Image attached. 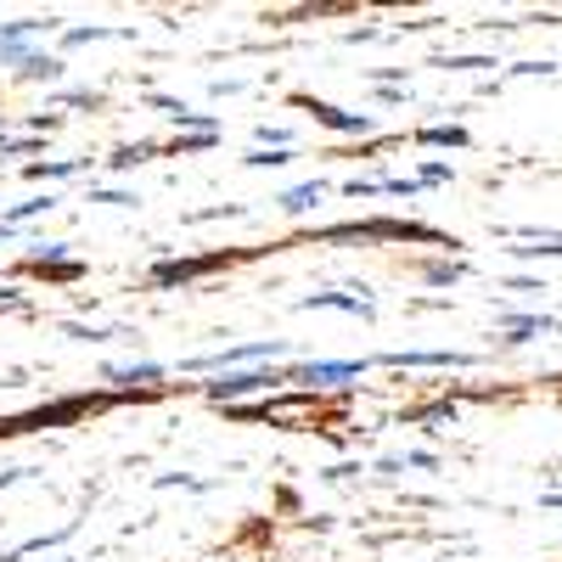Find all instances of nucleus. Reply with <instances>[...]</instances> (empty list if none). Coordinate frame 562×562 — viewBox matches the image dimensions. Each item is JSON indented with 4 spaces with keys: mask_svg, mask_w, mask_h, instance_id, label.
<instances>
[{
    "mask_svg": "<svg viewBox=\"0 0 562 562\" xmlns=\"http://www.w3.org/2000/svg\"><path fill=\"white\" fill-rule=\"evenodd\" d=\"M281 378L276 371H225L220 383H209V394L214 400H237V394H259V389H276Z\"/></svg>",
    "mask_w": 562,
    "mask_h": 562,
    "instance_id": "nucleus-1",
    "label": "nucleus"
},
{
    "mask_svg": "<svg viewBox=\"0 0 562 562\" xmlns=\"http://www.w3.org/2000/svg\"><path fill=\"white\" fill-rule=\"evenodd\" d=\"M360 371H366V360H310L288 383H344V378H360Z\"/></svg>",
    "mask_w": 562,
    "mask_h": 562,
    "instance_id": "nucleus-2",
    "label": "nucleus"
},
{
    "mask_svg": "<svg viewBox=\"0 0 562 562\" xmlns=\"http://www.w3.org/2000/svg\"><path fill=\"white\" fill-rule=\"evenodd\" d=\"M304 108H310L326 130H344V135H366V130H371L366 113H344V108H333V102H304Z\"/></svg>",
    "mask_w": 562,
    "mask_h": 562,
    "instance_id": "nucleus-3",
    "label": "nucleus"
},
{
    "mask_svg": "<svg viewBox=\"0 0 562 562\" xmlns=\"http://www.w3.org/2000/svg\"><path fill=\"white\" fill-rule=\"evenodd\" d=\"M214 265H225V259H175V265H158L153 281H158V288H175V281H192V276H203Z\"/></svg>",
    "mask_w": 562,
    "mask_h": 562,
    "instance_id": "nucleus-4",
    "label": "nucleus"
},
{
    "mask_svg": "<svg viewBox=\"0 0 562 562\" xmlns=\"http://www.w3.org/2000/svg\"><path fill=\"white\" fill-rule=\"evenodd\" d=\"M321 198H326V186L321 180H304V186H293V192H281V209H288V214H310Z\"/></svg>",
    "mask_w": 562,
    "mask_h": 562,
    "instance_id": "nucleus-5",
    "label": "nucleus"
},
{
    "mask_svg": "<svg viewBox=\"0 0 562 562\" xmlns=\"http://www.w3.org/2000/svg\"><path fill=\"white\" fill-rule=\"evenodd\" d=\"M23 79H63V57H40V52H29V57H23Z\"/></svg>",
    "mask_w": 562,
    "mask_h": 562,
    "instance_id": "nucleus-6",
    "label": "nucleus"
},
{
    "mask_svg": "<svg viewBox=\"0 0 562 562\" xmlns=\"http://www.w3.org/2000/svg\"><path fill=\"white\" fill-rule=\"evenodd\" d=\"M422 140H428V147H467V130H456V124H434V130H422Z\"/></svg>",
    "mask_w": 562,
    "mask_h": 562,
    "instance_id": "nucleus-7",
    "label": "nucleus"
},
{
    "mask_svg": "<svg viewBox=\"0 0 562 562\" xmlns=\"http://www.w3.org/2000/svg\"><path fill=\"white\" fill-rule=\"evenodd\" d=\"M147 153H153L147 140H140V147H119V153H113V164H119V169H130V164H140V158H147Z\"/></svg>",
    "mask_w": 562,
    "mask_h": 562,
    "instance_id": "nucleus-8",
    "label": "nucleus"
},
{
    "mask_svg": "<svg viewBox=\"0 0 562 562\" xmlns=\"http://www.w3.org/2000/svg\"><path fill=\"white\" fill-rule=\"evenodd\" d=\"M40 209H52V198H34V203H18L7 225H18V220H29V214H40Z\"/></svg>",
    "mask_w": 562,
    "mask_h": 562,
    "instance_id": "nucleus-9",
    "label": "nucleus"
},
{
    "mask_svg": "<svg viewBox=\"0 0 562 562\" xmlns=\"http://www.w3.org/2000/svg\"><path fill=\"white\" fill-rule=\"evenodd\" d=\"M209 140H214V135H180V140H175V153H203Z\"/></svg>",
    "mask_w": 562,
    "mask_h": 562,
    "instance_id": "nucleus-10",
    "label": "nucleus"
}]
</instances>
